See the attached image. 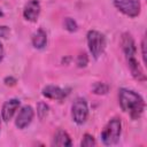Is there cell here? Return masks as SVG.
<instances>
[{
    "instance_id": "obj_1",
    "label": "cell",
    "mask_w": 147,
    "mask_h": 147,
    "mask_svg": "<svg viewBox=\"0 0 147 147\" xmlns=\"http://www.w3.org/2000/svg\"><path fill=\"white\" fill-rule=\"evenodd\" d=\"M121 46H122V51L124 53L129 70L132 75V77L140 82L144 83L146 80V74L142 69V67L140 65L139 61L137 60V46H136V41L132 38V36L129 32H124L121 37Z\"/></svg>"
},
{
    "instance_id": "obj_2",
    "label": "cell",
    "mask_w": 147,
    "mask_h": 147,
    "mask_svg": "<svg viewBox=\"0 0 147 147\" xmlns=\"http://www.w3.org/2000/svg\"><path fill=\"white\" fill-rule=\"evenodd\" d=\"M118 102L122 110L132 119H139L145 110V100L144 98L129 88H119L118 91Z\"/></svg>"
},
{
    "instance_id": "obj_3",
    "label": "cell",
    "mask_w": 147,
    "mask_h": 147,
    "mask_svg": "<svg viewBox=\"0 0 147 147\" xmlns=\"http://www.w3.org/2000/svg\"><path fill=\"white\" fill-rule=\"evenodd\" d=\"M122 133V122L118 117H113L101 131V140L106 146L117 144Z\"/></svg>"
},
{
    "instance_id": "obj_4",
    "label": "cell",
    "mask_w": 147,
    "mask_h": 147,
    "mask_svg": "<svg viewBox=\"0 0 147 147\" xmlns=\"http://www.w3.org/2000/svg\"><path fill=\"white\" fill-rule=\"evenodd\" d=\"M87 46L92 56L98 60L105 52L106 48V37L103 33L96 30H90L86 34Z\"/></svg>"
},
{
    "instance_id": "obj_5",
    "label": "cell",
    "mask_w": 147,
    "mask_h": 147,
    "mask_svg": "<svg viewBox=\"0 0 147 147\" xmlns=\"http://www.w3.org/2000/svg\"><path fill=\"white\" fill-rule=\"evenodd\" d=\"M113 3L118 11L131 18L139 16L141 11L140 0H114Z\"/></svg>"
},
{
    "instance_id": "obj_6",
    "label": "cell",
    "mask_w": 147,
    "mask_h": 147,
    "mask_svg": "<svg viewBox=\"0 0 147 147\" xmlns=\"http://www.w3.org/2000/svg\"><path fill=\"white\" fill-rule=\"evenodd\" d=\"M71 116L72 119L76 124L82 125L86 122L87 116H88V107L87 102L83 98H77L72 106H71Z\"/></svg>"
},
{
    "instance_id": "obj_7",
    "label": "cell",
    "mask_w": 147,
    "mask_h": 147,
    "mask_svg": "<svg viewBox=\"0 0 147 147\" xmlns=\"http://www.w3.org/2000/svg\"><path fill=\"white\" fill-rule=\"evenodd\" d=\"M33 116H34L33 108L31 106H23L20 109V111H18V114L16 116V119H15L16 127L17 129H21V130L25 129L32 122Z\"/></svg>"
},
{
    "instance_id": "obj_8",
    "label": "cell",
    "mask_w": 147,
    "mask_h": 147,
    "mask_svg": "<svg viewBox=\"0 0 147 147\" xmlns=\"http://www.w3.org/2000/svg\"><path fill=\"white\" fill-rule=\"evenodd\" d=\"M41 7L38 0H29L23 8V16L29 22H37Z\"/></svg>"
},
{
    "instance_id": "obj_9",
    "label": "cell",
    "mask_w": 147,
    "mask_h": 147,
    "mask_svg": "<svg viewBox=\"0 0 147 147\" xmlns=\"http://www.w3.org/2000/svg\"><path fill=\"white\" fill-rule=\"evenodd\" d=\"M20 106H21V101L18 99L14 98V99L6 101L1 108V118L5 122H9L13 118V116L15 115L16 110L20 108Z\"/></svg>"
},
{
    "instance_id": "obj_10",
    "label": "cell",
    "mask_w": 147,
    "mask_h": 147,
    "mask_svg": "<svg viewBox=\"0 0 147 147\" xmlns=\"http://www.w3.org/2000/svg\"><path fill=\"white\" fill-rule=\"evenodd\" d=\"M41 93L45 98L52 99V100H63L68 94V92L64 88H61L55 85H46L42 88Z\"/></svg>"
},
{
    "instance_id": "obj_11",
    "label": "cell",
    "mask_w": 147,
    "mask_h": 147,
    "mask_svg": "<svg viewBox=\"0 0 147 147\" xmlns=\"http://www.w3.org/2000/svg\"><path fill=\"white\" fill-rule=\"evenodd\" d=\"M52 145L53 146H60V147H63V146L70 147V146H72V141H71V138L68 134V132H65L63 130H57L56 133L54 134Z\"/></svg>"
},
{
    "instance_id": "obj_12",
    "label": "cell",
    "mask_w": 147,
    "mask_h": 147,
    "mask_svg": "<svg viewBox=\"0 0 147 147\" xmlns=\"http://www.w3.org/2000/svg\"><path fill=\"white\" fill-rule=\"evenodd\" d=\"M32 45L37 49H42L47 45V33L44 29H38L32 34Z\"/></svg>"
},
{
    "instance_id": "obj_13",
    "label": "cell",
    "mask_w": 147,
    "mask_h": 147,
    "mask_svg": "<svg viewBox=\"0 0 147 147\" xmlns=\"http://www.w3.org/2000/svg\"><path fill=\"white\" fill-rule=\"evenodd\" d=\"M93 93L96 94V95H105L108 93L109 91V85L106 84V83H101V82H98L93 85V88H92Z\"/></svg>"
},
{
    "instance_id": "obj_14",
    "label": "cell",
    "mask_w": 147,
    "mask_h": 147,
    "mask_svg": "<svg viewBox=\"0 0 147 147\" xmlns=\"http://www.w3.org/2000/svg\"><path fill=\"white\" fill-rule=\"evenodd\" d=\"M63 25H64V29L67 31H69V32H75L78 29L77 22L74 18H71V17H65L64 22H63Z\"/></svg>"
},
{
    "instance_id": "obj_15",
    "label": "cell",
    "mask_w": 147,
    "mask_h": 147,
    "mask_svg": "<svg viewBox=\"0 0 147 147\" xmlns=\"http://www.w3.org/2000/svg\"><path fill=\"white\" fill-rule=\"evenodd\" d=\"M96 145V141L94 139V137L90 133H85L83 136V139L80 141V146L82 147H92V146H95Z\"/></svg>"
},
{
    "instance_id": "obj_16",
    "label": "cell",
    "mask_w": 147,
    "mask_h": 147,
    "mask_svg": "<svg viewBox=\"0 0 147 147\" xmlns=\"http://www.w3.org/2000/svg\"><path fill=\"white\" fill-rule=\"evenodd\" d=\"M48 110H49V107L45 102H39L38 103V106H37V114H38L40 119H44L47 116Z\"/></svg>"
},
{
    "instance_id": "obj_17",
    "label": "cell",
    "mask_w": 147,
    "mask_h": 147,
    "mask_svg": "<svg viewBox=\"0 0 147 147\" xmlns=\"http://www.w3.org/2000/svg\"><path fill=\"white\" fill-rule=\"evenodd\" d=\"M76 63H77V67L78 68H85L88 64V56H87V54L85 52L79 53V55L77 56Z\"/></svg>"
},
{
    "instance_id": "obj_18",
    "label": "cell",
    "mask_w": 147,
    "mask_h": 147,
    "mask_svg": "<svg viewBox=\"0 0 147 147\" xmlns=\"http://www.w3.org/2000/svg\"><path fill=\"white\" fill-rule=\"evenodd\" d=\"M9 33H10V30L7 25H0V38L7 39Z\"/></svg>"
},
{
    "instance_id": "obj_19",
    "label": "cell",
    "mask_w": 147,
    "mask_h": 147,
    "mask_svg": "<svg viewBox=\"0 0 147 147\" xmlns=\"http://www.w3.org/2000/svg\"><path fill=\"white\" fill-rule=\"evenodd\" d=\"M141 56H142V61L146 64L147 63V59H146V38L144 37L141 40Z\"/></svg>"
},
{
    "instance_id": "obj_20",
    "label": "cell",
    "mask_w": 147,
    "mask_h": 147,
    "mask_svg": "<svg viewBox=\"0 0 147 147\" xmlns=\"http://www.w3.org/2000/svg\"><path fill=\"white\" fill-rule=\"evenodd\" d=\"M3 83H5L7 86H14V85L17 83V80H16L14 77L9 76V77H6V78L3 79Z\"/></svg>"
},
{
    "instance_id": "obj_21",
    "label": "cell",
    "mask_w": 147,
    "mask_h": 147,
    "mask_svg": "<svg viewBox=\"0 0 147 147\" xmlns=\"http://www.w3.org/2000/svg\"><path fill=\"white\" fill-rule=\"evenodd\" d=\"M3 59V46H2V44L0 42V61Z\"/></svg>"
},
{
    "instance_id": "obj_22",
    "label": "cell",
    "mask_w": 147,
    "mask_h": 147,
    "mask_svg": "<svg viewBox=\"0 0 147 147\" xmlns=\"http://www.w3.org/2000/svg\"><path fill=\"white\" fill-rule=\"evenodd\" d=\"M0 126H1V119H0Z\"/></svg>"
},
{
    "instance_id": "obj_23",
    "label": "cell",
    "mask_w": 147,
    "mask_h": 147,
    "mask_svg": "<svg viewBox=\"0 0 147 147\" xmlns=\"http://www.w3.org/2000/svg\"><path fill=\"white\" fill-rule=\"evenodd\" d=\"M0 15H1V11H0Z\"/></svg>"
}]
</instances>
